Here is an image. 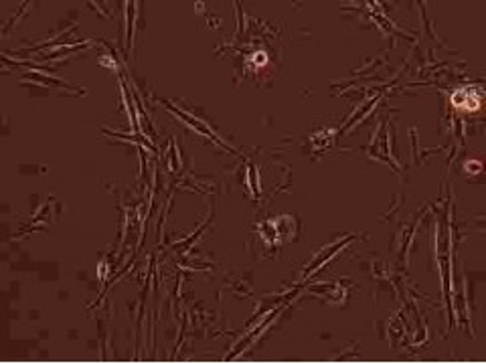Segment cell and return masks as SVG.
Wrapping results in <instances>:
<instances>
[{
    "label": "cell",
    "mask_w": 486,
    "mask_h": 364,
    "mask_svg": "<svg viewBox=\"0 0 486 364\" xmlns=\"http://www.w3.org/2000/svg\"><path fill=\"white\" fill-rule=\"evenodd\" d=\"M452 105L458 108V110H462V112H478L480 105H483V92L474 89V87L458 89L452 96Z\"/></svg>",
    "instance_id": "6da1fadb"
}]
</instances>
